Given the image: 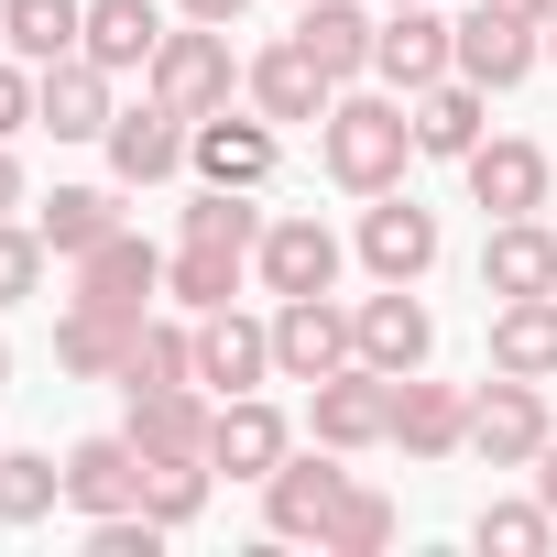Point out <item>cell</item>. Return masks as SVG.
Segmentation results:
<instances>
[{"label":"cell","mask_w":557,"mask_h":557,"mask_svg":"<svg viewBox=\"0 0 557 557\" xmlns=\"http://www.w3.org/2000/svg\"><path fill=\"white\" fill-rule=\"evenodd\" d=\"M77 296H88V307H132V318H153V296H164V251H153L143 230H110L99 251H77Z\"/></svg>","instance_id":"obj_15"},{"label":"cell","mask_w":557,"mask_h":557,"mask_svg":"<svg viewBox=\"0 0 557 557\" xmlns=\"http://www.w3.org/2000/svg\"><path fill=\"white\" fill-rule=\"evenodd\" d=\"M350 361H361V339H350L339 296H273V383H329Z\"/></svg>","instance_id":"obj_4"},{"label":"cell","mask_w":557,"mask_h":557,"mask_svg":"<svg viewBox=\"0 0 557 557\" xmlns=\"http://www.w3.org/2000/svg\"><path fill=\"white\" fill-rule=\"evenodd\" d=\"M437 77H459V23H437V0H394L383 34H372V88L416 99Z\"/></svg>","instance_id":"obj_3"},{"label":"cell","mask_w":557,"mask_h":557,"mask_svg":"<svg viewBox=\"0 0 557 557\" xmlns=\"http://www.w3.org/2000/svg\"><path fill=\"white\" fill-rule=\"evenodd\" d=\"M132 339H143V318H132V307H88V296H77V307L55 318V361H66L77 383H121Z\"/></svg>","instance_id":"obj_24"},{"label":"cell","mask_w":557,"mask_h":557,"mask_svg":"<svg viewBox=\"0 0 557 557\" xmlns=\"http://www.w3.org/2000/svg\"><path fill=\"white\" fill-rule=\"evenodd\" d=\"M186 164H197V186H251V197H262V175H273V121H262V110H208V121L186 132Z\"/></svg>","instance_id":"obj_13"},{"label":"cell","mask_w":557,"mask_h":557,"mask_svg":"<svg viewBox=\"0 0 557 557\" xmlns=\"http://www.w3.org/2000/svg\"><path fill=\"white\" fill-rule=\"evenodd\" d=\"M307 426L350 459V448H383L394 437V372H372V361H350V372H329V383H307Z\"/></svg>","instance_id":"obj_7"},{"label":"cell","mask_w":557,"mask_h":557,"mask_svg":"<svg viewBox=\"0 0 557 557\" xmlns=\"http://www.w3.org/2000/svg\"><path fill=\"white\" fill-rule=\"evenodd\" d=\"M23 208V164H12V143H0V219Z\"/></svg>","instance_id":"obj_42"},{"label":"cell","mask_w":557,"mask_h":557,"mask_svg":"<svg viewBox=\"0 0 557 557\" xmlns=\"http://www.w3.org/2000/svg\"><path fill=\"white\" fill-rule=\"evenodd\" d=\"M0 45L23 66H66L88 45V0H0Z\"/></svg>","instance_id":"obj_29"},{"label":"cell","mask_w":557,"mask_h":557,"mask_svg":"<svg viewBox=\"0 0 557 557\" xmlns=\"http://www.w3.org/2000/svg\"><path fill=\"white\" fill-rule=\"evenodd\" d=\"M459 175H470V208H492V219H535V208H546V153L513 143V132H492Z\"/></svg>","instance_id":"obj_20"},{"label":"cell","mask_w":557,"mask_h":557,"mask_svg":"<svg viewBox=\"0 0 557 557\" xmlns=\"http://www.w3.org/2000/svg\"><path fill=\"white\" fill-rule=\"evenodd\" d=\"M405 110H416V153L470 164V153L492 143V132H481V121H492V88H470V77H437V88H416Z\"/></svg>","instance_id":"obj_23"},{"label":"cell","mask_w":557,"mask_h":557,"mask_svg":"<svg viewBox=\"0 0 557 557\" xmlns=\"http://www.w3.org/2000/svg\"><path fill=\"white\" fill-rule=\"evenodd\" d=\"M208 426H219V405H208L197 383L132 394V448H143V459H208Z\"/></svg>","instance_id":"obj_25"},{"label":"cell","mask_w":557,"mask_h":557,"mask_svg":"<svg viewBox=\"0 0 557 557\" xmlns=\"http://www.w3.org/2000/svg\"><path fill=\"white\" fill-rule=\"evenodd\" d=\"M230 88H240V66H230V23H186V34H164L153 66H143V99H164V110H186V121L230 110Z\"/></svg>","instance_id":"obj_2"},{"label":"cell","mask_w":557,"mask_h":557,"mask_svg":"<svg viewBox=\"0 0 557 557\" xmlns=\"http://www.w3.org/2000/svg\"><path fill=\"white\" fill-rule=\"evenodd\" d=\"M66 503H77L88 524L143 503V448H132V426H121V437H77V448H66Z\"/></svg>","instance_id":"obj_22"},{"label":"cell","mask_w":557,"mask_h":557,"mask_svg":"<svg viewBox=\"0 0 557 557\" xmlns=\"http://www.w3.org/2000/svg\"><path fill=\"white\" fill-rule=\"evenodd\" d=\"M208 481H219L208 459H143V513L175 535V524H197V513H208Z\"/></svg>","instance_id":"obj_34"},{"label":"cell","mask_w":557,"mask_h":557,"mask_svg":"<svg viewBox=\"0 0 557 557\" xmlns=\"http://www.w3.org/2000/svg\"><path fill=\"white\" fill-rule=\"evenodd\" d=\"M350 339H361V361L372 372H426V350H437V318L416 307V285H372L361 307H350Z\"/></svg>","instance_id":"obj_11"},{"label":"cell","mask_w":557,"mask_h":557,"mask_svg":"<svg viewBox=\"0 0 557 557\" xmlns=\"http://www.w3.org/2000/svg\"><path fill=\"white\" fill-rule=\"evenodd\" d=\"M339 492H350V470H339L329 437H318V448H285V459H273V481H262V524L285 535V546H318L329 513H339Z\"/></svg>","instance_id":"obj_5"},{"label":"cell","mask_w":557,"mask_h":557,"mask_svg":"<svg viewBox=\"0 0 557 557\" xmlns=\"http://www.w3.org/2000/svg\"><path fill=\"white\" fill-rule=\"evenodd\" d=\"M34 230H45L55 262H77V251H99V240L121 230V197H110V186H55V197L34 208Z\"/></svg>","instance_id":"obj_31"},{"label":"cell","mask_w":557,"mask_h":557,"mask_svg":"<svg viewBox=\"0 0 557 557\" xmlns=\"http://www.w3.org/2000/svg\"><path fill=\"white\" fill-rule=\"evenodd\" d=\"M503 12H524V23H546V12H557V0H503Z\"/></svg>","instance_id":"obj_43"},{"label":"cell","mask_w":557,"mask_h":557,"mask_svg":"<svg viewBox=\"0 0 557 557\" xmlns=\"http://www.w3.org/2000/svg\"><path fill=\"white\" fill-rule=\"evenodd\" d=\"M153 45H164V12L153 0H88V66H110V77H143L153 66Z\"/></svg>","instance_id":"obj_28"},{"label":"cell","mask_w":557,"mask_h":557,"mask_svg":"<svg viewBox=\"0 0 557 557\" xmlns=\"http://www.w3.org/2000/svg\"><path fill=\"white\" fill-rule=\"evenodd\" d=\"M186 110H164V99H143V110H121L110 121V175L121 186H164V175H186Z\"/></svg>","instance_id":"obj_18"},{"label":"cell","mask_w":557,"mask_h":557,"mask_svg":"<svg viewBox=\"0 0 557 557\" xmlns=\"http://www.w3.org/2000/svg\"><path fill=\"white\" fill-rule=\"evenodd\" d=\"M121 77L110 66H88V55H66V66H45L34 77V132H55V143H110V121H121V99H110Z\"/></svg>","instance_id":"obj_10"},{"label":"cell","mask_w":557,"mask_h":557,"mask_svg":"<svg viewBox=\"0 0 557 557\" xmlns=\"http://www.w3.org/2000/svg\"><path fill=\"white\" fill-rule=\"evenodd\" d=\"M0 394H12V339H0Z\"/></svg>","instance_id":"obj_44"},{"label":"cell","mask_w":557,"mask_h":557,"mask_svg":"<svg viewBox=\"0 0 557 557\" xmlns=\"http://www.w3.org/2000/svg\"><path fill=\"white\" fill-rule=\"evenodd\" d=\"M383 546H394V503L372 481H350L339 513H329V535H318V557H383Z\"/></svg>","instance_id":"obj_35"},{"label":"cell","mask_w":557,"mask_h":557,"mask_svg":"<svg viewBox=\"0 0 557 557\" xmlns=\"http://www.w3.org/2000/svg\"><path fill=\"white\" fill-rule=\"evenodd\" d=\"M492 372H524V383L557 372V296H503L492 307Z\"/></svg>","instance_id":"obj_30"},{"label":"cell","mask_w":557,"mask_h":557,"mask_svg":"<svg viewBox=\"0 0 557 557\" xmlns=\"http://www.w3.org/2000/svg\"><path fill=\"white\" fill-rule=\"evenodd\" d=\"M240 285H251V251H230V240H175V262H164V296H175L186 318L240 307Z\"/></svg>","instance_id":"obj_27"},{"label":"cell","mask_w":557,"mask_h":557,"mask_svg":"<svg viewBox=\"0 0 557 557\" xmlns=\"http://www.w3.org/2000/svg\"><path fill=\"white\" fill-rule=\"evenodd\" d=\"M251 273H262V296H339V230L329 219H262Z\"/></svg>","instance_id":"obj_9"},{"label":"cell","mask_w":557,"mask_h":557,"mask_svg":"<svg viewBox=\"0 0 557 557\" xmlns=\"http://www.w3.org/2000/svg\"><path fill=\"white\" fill-rule=\"evenodd\" d=\"M164 383H197V329L143 318V339H132V361H121V394H164Z\"/></svg>","instance_id":"obj_32"},{"label":"cell","mask_w":557,"mask_h":557,"mask_svg":"<svg viewBox=\"0 0 557 557\" xmlns=\"http://www.w3.org/2000/svg\"><path fill=\"white\" fill-rule=\"evenodd\" d=\"M186 240H230V251H251V240H262L251 186H197V197H186Z\"/></svg>","instance_id":"obj_37"},{"label":"cell","mask_w":557,"mask_h":557,"mask_svg":"<svg viewBox=\"0 0 557 557\" xmlns=\"http://www.w3.org/2000/svg\"><path fill=\"white\" fill-rule=\"evenodd\" d=\"M481 296H557V230L546 219H492L481 240Z\"/></svg>","instance_id":"obj_19"},{"label":"cell","mask_w":557,"mask_h":557,"mask_svg":"<svg viewBox=\"0 0 557 557\" xmlns=\"http://www.w3.org/2000/svg\"><path fill=\"white\" fill-rule=\"evenodd\" d=\"M535 34L546 23H524V12H503V0H470V23H459V77L470 88H524L535 77Z\"/></svg>","instance_id":"obj_12"},{"label":"cell","mask_w":557,"mask_h":557,"mask_svg":"<svg viewBox=\"0 0 557 557\" xmlns=\"http://www.w3.org/2000/svg\"><path fill=\"white\" fill-rule=\"evenodd\" d=\"M175 12H186V23H240L251 0H175Z\"/></svg>","instance_id":"obj_40"},{"label":"cell","mask_w":557,"mask_h":557,"mask_svg":"<svg viewBox=\"0 0 557 557\" xmlns=\"http://www.w3.org/2000/svg\"><path fill=\"white\" fill-rule=\"evenodd\" d=\"M383 12H394V0H383Z\"/></svg>","instance_id":"obj_46"},{"label":"cell","mask_w":557,"mask_h":557,"mask_svg":"<svg viewBox=\"0 0 557 557\" xmlns=\"http://www.w3.org/2000/svg\"><path fill=\"white\" fill-rule=\"evenodd\" d=\"M546 437H557V426H546V383L503 372V383L470 394V459H492V470H535Z\"/></svg>","instance_id":"obj_6"},{"label":"cell","mask_w":557,"mask_h":557,"mask_svg":"<svg viewBox=\"0 0 557 557\" xmlns=\"http://www.w3.org/2000/svg\"><path fill=\"white\" fill-rule=\"evenodd\" d=\"M318 153H329V175H339L350 197H383V186H405V164H416V110H405L394 88H339L329 121H318Z\"/></svg>","instance_id":"obj_1"},{"label":"cell","mask_w":557,"mask_h":557,"mask_svg":"<svg viewBox=\"0 0 557 557\" xmlns=\"http://www.w3.org/2000/svg\"><path fill=\"white\" fill-rule=\"evenodd\" d=\"M45 262H55V251H45L34 219H0V307H23V296L45 285Z\"/></svg>","instance_id":"obj_38"},{"label":"cell","mask_w":557,"mask_h":557,"mask_svg":"<svg viewBox=\"0 0 557 557\" xmlns=\"http://www.w3.org/2000/svg\"><path fill=\"white\" fill-rule=\"evenodd\" d=\"M372 34H383V23L361 12V0H296V45H307L339 88H350V77H372Z\"/></svg>","instance_id":"obj_26"},{"label":"cell","mask_w":557,"mask_h":557,"mask_svg":"<svg viewBox=\"0 0 557 557\" xmlns=\"http://www.w3.org/2000/svg\"><path fill=\"white\" fill-rule=\"evenodd\" d=\"M535 503H546V513H557V437H546V448H535Z\"/></svg>","instance_id":"obj_41"},{"label":"cell","mask_w":557,"mask_h":557,"mask_svg":"<svg viewBox=\"0 0 557 557\" xmlns=\"http://www.w3.org/2000/svg\"><path fill=\"white\" fill-rule=\"evenodd\" d=\"M426 262H437V208H416L405 186H383L361 208V273H372V285H426Z\"/></svg>","instance_id":"obj_8"},{"label":"cell","mask_w":557,"mask_h":557,"mask_svg":"<svg viewBox=\"0 0 557 557\" xmlns=\"http://www.w3.org/2000/svg\"><path fill=\"white\" fill-rule=\"evenodd\" d=\"M394 448H405V459H448V448H470V394L405 372V383H394Z\"/></svg>","instance_id":"obj_21"},{"label":"cell","mask_w":557,"mask_h":557,"mask_svg":"<svg viewBox=\"0 0 557 557\" xmlns=\"http://www.w3.org/2000/svg\"><path fill=\"white\" fill-rule=\"evenodd\" d=\"M296 448V426L273 416L262 394H219V426H208V470H230V481H273V459Z\"/></svg>","instance_id":"obj_17"},{"label":"cell","mask_w":557,"mask_h":557,"mask_svg":"<svg viewBox=\"0 0 557 557\" xmlns=\"http://www.w3.org/2000/svg\"><path fill=\"white\" fill-rule=\"evenodd\" d=\"M34 77H45V66H23L12 45H0V143H12V132H34Z\"/></svg>","instance_id":"obj_39"},{"label":"cell","mask_w":557,"mask_h":557,"mask_svg":"<svg viewBox=\"0 0 557 557\" xmlns=\"http://www.w3.org/2000/svg\"><path fill=\"white\" fill-rule=\"evenodd\" d=\"M197 383H219V394H262V383H273V318L208 307V318H197Z\"/></svg>","instance_id":"obj_14"},{"label":"cell","mask_w":557,"mask_h":557,"mask_svg":"<svg viewBox=\"0 0 557 557\" xmlns=\"http://www.w3.org/2000/svg\"><path fill=\"white\" fill-rule=\"evenodd\" d=\"M470 546H481V557H546V546H557V513H546V503H481V513H470Z\"/></svg>","instance_id":"obj_36"},{"label":"cell","mask_w":557,"mask_h":557,"mask_svg":"<svg viewBox=\"0 0 557 557\" xmlns=\"http://www.w3.org/2000/svg\"><path fill=\"white\" fill-rule=\"evenodd\" d=\"M66 503V459L45 448H0V524H45Z\"/></svg>","instance_id":"obj_33"},{"label":"cell","mask_w":557,"mask_h":557,"mask_svg":"<svg viewBox=\"0 0 557 557\" xmlns=\"http://www.w3.org/2000/svg\"><path fill=\"white\" fill-rule=\"evenodd\" d=\"M546 55H557V12H546Z\"/></svg>","instance_id":"obj_45"},{"label":"cell","mask_w":557,"mask_h":557,"mask_svg":"<svg viewBox=\"0 0 557 557\" xmlns=\"http://www.w3.org/2000/svg\"><path fill=\"white\" fill-rule=\"evenodd\" d=\"M240 88H251V110H262V121H329V99H339V77H329L296 34H285V45H262Z\"/></svg>","instance_id":"obj_16"}]
</instances>
